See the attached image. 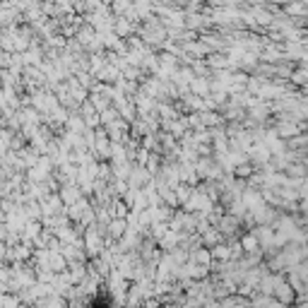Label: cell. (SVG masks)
<instances>
[{
	"label": "cell",
	"mask_w": 308,
	"mask_h": 308,
	"mask_svg": "<svg viewBox=\"0 0 308 308\" xmlns=\"http://www.w3.org/2000/svg\"><path fill=\"white\" fill-rule=\"evenodd\" d=\"M287 15H296V17H304L306 15V0H289L287 7H284Z\"/></svg>",
	"instance_id": "obj_1"
},
{
	"label": "cell",
	"mask_w": 308,
	"mask_h": 308,
	"mask_svg": "<svg viewBox=\"0 0 308 308\" xmlns=\"http://www.w3.org/2000/svg\"><path fill=\"white\" fill-rule=\"evenodd\" d=\"M128 7H130V2H125V0H113V2H111V10H113V12H125Z\"/></svg>",
	"instance_id": "obj_2"
},
{
	"label": "cell",
	"mask_w": 308,
	"mask_h": 308,
	"mask_svg": "<svg viewBox=\"0 0 308 308\" xmlns=\"http://www.w3.org/2000/svg\"><path fill=\"white\" fill-rule=\"evenodd\" d=\"M116 29L121 32V34H125L130 27H128V19H116Z\"/></svg>",
	"instance_id": "obj_3"
}]
</instances>
